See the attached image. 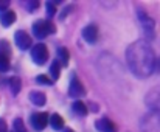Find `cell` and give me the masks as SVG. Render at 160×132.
I'll list each match as a JSON object with an SVG mask.
<instances>
[{
	"mask_svg": "<svg viewBox=\"0 0 160 132\" xmlns=\"http://www.w3.org/2000/svg\"><path fill=\"white\" fill-rule=\"evenodd\" d=\"M14 22H16V12H14V11L6 9V11H3V12L0 14V23H2L3 27H9V25H12Z\"/></svg>",
	"mask_w": 160,
	"mask_h": 132,
	"instance_id": "13",
	"label": "cell"
},
{
	"mask_svg": "<svg viewBox=\"0 0 160 132\" xmlns=\"http://www.w3.org/2000/svg\"><path fill=\"white\" fill-rule=\"evenodd\" d=\"M14 41H16V45H17L20 50H28V48L31 47V44H33L31 36H30L27 31H23V30L16 31V34H14Z\"/></svg>",
	"mask_w": 160,
	"mask_h": 132,
	"instance_id": "8",
	"label": "cell"
},
{
	"mask_svg": "<svg viewBox=\"0 0 160 132\" xmlns=\"http://www.w3.org/2000/svg\"><path fill=\"white\" fill-rule=\"evenodd\" d=\"M138 20H140V23H142V27H143V31H145V34H146V37L148 39H154V30H156V23H154V20L143 11V9H138Z\"/></svg>",
	"mask_w": 160,
	"mask_h": 132,
	"instance_id": "4",
	"label": "cell"
},
{
	"mask_svg": "<svg viewBox=\"0 0 160 132\" xmlns=\"http://www.w3.org/2000/svg\"><path fill=\"white\" fill-rule=\"evenodd\" d=\"M12 128H14V132H27V129H25V125H23V121H22L20 118H16V120H14Z\"/></svg>",
	"mask_w": 160,
	"mask_h": 132,
	"instance_id": "22",
	"label": "cell"
},
{
	"mask_svg": "<svg viewBox=\"0 0 160 132\" xmlns=\"http://www.w3.org/2000/svg\"><path fill=\"white\" fill-rule=\"evenodd\" d=\"M73 112L76 115H79V117H86L87 112H89V109H87V106L82 101H75L73 103Z\"/></svg>",
	"mask_w": 160,
	"mask_h": 132,
	"instance_id": "16",
	"label": "cell"
},
{
	"mask_svg": "<svg viewBox=\"0 0 160 132\" xmlns=\"http://www.w3.org/2000/svg\"><path fill=\"white\" fill-rule=\"evenodd\" d=\"M68 61H70V53H68V50L65 48V47H61V48H58V62L61 64V66H68Z\"/></svg>",
	"mask_w": 160,
	"mask_h": 132,
	"instance_id": "14",
	"label": "cell"
},
{
	"mask_svg": "<svg viewBox=\"0 0 160 132\" xmlns=\"http://www.w3.org/2000/svg\"><path fill=\"white\" fill-rule=\"evenodd\" d=\"M0 132H8L6 123H5V120H2V118H0Z\"/></svg>",
	"mask_w": 160,
	"mask_h": 132,
	"instance_id": "26",
	"label": "cell"
},
{
	"mask_svg": "<svg viewBox=\"0 0 160 132\" xmlns=\"http://www.w3.org/2000/svg\"><path fill=\"white\" fill-rule=\"evenodd\" d=\"M31 59L38 66H42L48 61V48L45 47V44H36L31 48Z\"/></svg>",
	"mask_w": 160,
	"mask_h": 132,
	"instance_id": "5",
	"label": "cell"
},
{
	"mask_svg": "<svg viewBox=\"0 0 160 132\" xmlns=\"http://www.w3.org/2000/svg\"><path fill=\"white\" fill-rule=\"evenodd\" d=\"M154 71L160 73V58H157V59L154 61Z\"/></svg>",
	"mask_w": 160,
	"mask_h": 132,
	"instance_id": "27",
	"label": "cell"
},
{
	"mask_svg": "<svg viewBox=\"0 0 160 132\" xmlns=\"http://www.w3.org/2000/svg\"><path fill=\"white\" fill-rule=\"evenodd\" d=\"M30 101L34 104V106H45V103H47V96H45V93H42V92H39V90H33L31 93H30Z\"/></svg>",
	"mask_w": 160,
	"mask_h": 132,
	"instance_id": "12",
	"label": "cell"
},
{
	"mask_svg": "<svg viewBox=\"0 0 160 132\" xmlns=\"http://www.w3.org/2000/svg\"><path fill=\"white\" fill-rule=\"evenodd\" d=\"M8 5H9L8 0H0V11H2V12L6 11V9H8Z\"/></svg>",
	"mask_w": 160,
	"mask_h": 132,
	"instance_id": "24",
	"label": "cell"
},
{
	"mask_svg": "<svg viewBox=\"0 0 160 132\" xmlns=\"http://www.w3.org/2000/svg\"><path fill=\"white\" fill-rule=\"evenodd\" d=\"M82 37L86 39V42L95 44L98 41V28H97V25H87L82 30Z\"/></svg>",
	"mask_w": 160,
	"mask_h": 132,
	"instance_id": "10",
	"label": "cell"
},
{
	"mask_svg": "<svg viewBox=\"0 0 160 132\" xmlns=\"http://www.w3.org/2000/svg\"><path fill=\"white\" fill-rule=\"evenodd\" d=\"M8 84H9V87H11V92H12V95H17V93L20 92V87H22L20 78H17V76H12V78H9V79H8Z\"/></svg>",
	"mask_w": 160,
	"mask_h": 132,
	"instance_id": "17",
	"label": "cell"
},
{
	"mask_svg": "<svg viewBox=\"0 0 160 132\" xmlns=\"http://www.w3.org/2000/svg\"><path fill=\"white\" fill-rule=\"evenodd\" d=\"M9 70V58L0 53V71H8Z\"/></svg>",
	"mask_w": 160,
	"mask_h": 132,
	"instance_id": "19",
	"label": "cell"
},
{
	"mask_svg": "<svg viewBox=\"0 0 160 132\" xmlns=\"http://www.w3.org/2000/svg\"><path fill=\"white\" fill-rule=\"evenodd\" d=\"M30 121H31V126L36 131H42L48 125V114H45V112H36V114L31 115Z\"/></svg>",
	"mask_w": 160,
	"mask_h": 132,
	"instance_id": "9",
	"label": "cell"
},
{
	"mask_svg": "<svg viewBox=\"0 0 160 132\" xmlns=\"http://www.w3.org/2000/svg\"><path fill=\"white\" fill-rule=\"evenodd\" d=\"M50 75H52V81L58 79L59 75H61V64L58 62V59L53 61V64H52V67H50Z\"/></svg>",
	"mask_w": 160,
	"mask_h": 132,
	"instance_id": "18",
	"label": "cell"
},
{
	"mask_svg": "<svg viewBox=\"0 0 160 132\" xmlns=\"http://www.w3.org/2000/svg\"><path fill=\"white\" fill-rule=\"evenodd\" d=\"M56 31V27L50 19H41L33 23V34L38 39H45L48 34H53Z\"/></svg>",
	"mask_w": 160,
	"mask_h": 132,
	"instance_id": "3",
	"label": "cell"
},
{
	"mask_svg": "<svg viewBox=\"0 0 160 132\" xmlns=\"http://www.w3.org/2000/svg\"><path fill=\"white\" fill-rule=\"evenodd\" d=\"M86 93L84 86L81 84V81L78 79L76 73H72V79H70V86H68V95L72 98H79Z\"/></svg>",
	"mask_w": 160,
	"mask_h": 132,
	"instance_id": "6",
	"label": "cell"
},
{
	"mask_svg": "<svg viewBox=\"0 0 160 132\" xmlns=\"http://www.w3.org/2000/svg\"><path fill=\"white\" fill-rule=\"evenodd\" d=\"M126 61L131 71L137 78H148L154 71V51L146 41H137L126 50Z\"/></svg>",
	"mask_w": 160,
	"mask_h": 132,
	"instance_id": "1",
	"label": "cell"
},
{
	"mask_svg": "<svg viewBox=\"0 0 160 132\" xmlns=\"http://www.w3.org/2000/svg\"><path fill=\"white\" fill-rule=\"evenodd\" d=\"M64 132H75V131H72V129H65Z\"/></svg>",
	"mask_w": 160,
	"mask_h": 132,
	"instance_id": "29",
	"label": "cell"
},
{
	"mask_svg": "<svg viewBox=\"0 0 160 132\" xmlns=\"http://www.w3.org/2000/svg\"><path fill=\"white\" fill-rule=\"evenodd\" d=\"M36 82L38 84H45V86H52L53 84V81L48 76H45V75H38L36 76Z\"/></svg>",
	"mask_w": 160,
	"mask_h": 132,
	"instance_id": "23",
	"label": "cell"
},
{
	"mask_svg": "<svg viewBox=\"0 0 160 132\" xmlns=\"http://www.w3.org/2000/svg\"><path fill=\"white\" fill-rule=\"evenodd\" d=\"M97 129L100 132H117V125L104 117L97 121Z\"/></svg>",
	"mask_w": 160,
	"mask_h": 132,
	"instance_id": "11",
	"label": "cell"
},
{
	"mask_svg": "<svg viewBox=\"0 0 160 132\" xmlns=\"http://www.w3.org/2000/svg\"><path fill=\"white\" fill-rule=\"evenodd\" d=\"M140 126L143 132H160V110H149L143 115Z\"/></svg>",
	"mask_w": 160,
	"mask_h": 132,
	"instance_id": "2",
	"label": "cell"
},
{
	"mask_svg": "<svg viewBox=\"0 0 160 132\" xmlns=\"http://www.w3.org/2000/svg\"><path fill=\"white\" fill-rule=\"evenodd\" d=\"M48 123L52 125V128L56 129V131H59V129L64 128V118H62L59 114H53V115L48 118Z\"/></svg>",
	"mask_w": 160,
	"mask_h": 132,
	"instance_id": "15",
	"label": "cell"
},
{
	"mask_svg": "<svg viewBox=\"0 0 160 132\" xmlns=\"http://www.w3.org/2000/svg\"><path fill=\"white\" fill-rule=\"evenodd\" d=\"M45 8H47L48 17H53L56 9H58V3H56V2H47V3H45Z\"/></svg>",
	"mask_w": 160,
	"mask_h": 132,
	"instance_id": "20",
	"label": "cell"
},
{
	"mask_svg": "<svg viewBox=\"0 0 160 132\" xmlns=\"http://www.w3.org/2000/svg\"><path fill=\"white\" fill-rule=\"evenodd\" d=\"M28 5H30V6H28V9H30V11H33V9H38L41 3H39V2H30Z\"/></svg>",
	"mask_w": 160,
	"mask_h": 132,
	"instance_id": "25",
	"label": "cell"
},
{
	"mask_svg": "<svg viewBox=\"0 0 160 132\" xmlns=\"http://www.w3.org/2000/svg\"><path fill=\"white\" fill-rule=\"evenodd\" d=\"M0 53L9 58V55H11V47H9V44H8L6 41H0Z\"/></svg>",
	"mask_w": 160,
	"mask_h": 132,
	"instance_id": "21",
	"label": "cell"
},
{
	"mask_svg": "<svg viewBox=\"0 0 160 132\" xmlns=\"http://www.w3.org/2000/svg\"><path fill=\"white\" fill-rule=\"evenodd\" d=\"M92 110H95V112L98 110V106H97V104H93V103H92Z\"/></svg>",
	"mask_w": 160,
	"mask_h": 132,
	"instance_id": "28",
	"label": "cell"
},
{
	"mask_svg": "<svg viewBox=\"0 0 160 132\" xmlns=\"http://www.w3.org/2000/svg\"><path fill=\"white\" fill-rule=\"evenodd\" d=\"M145 103L148 107H151V110H160V86L149 90L145 98Z\"/></svg>",
	"mask_w": 160,
	"mask_h": 132,
	"instance_id": "7",
	"label": "cell"
}]
</instances>
